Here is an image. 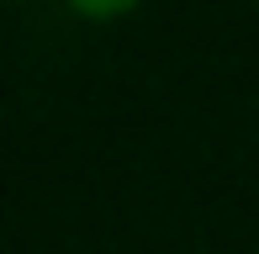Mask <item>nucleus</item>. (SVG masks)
<instances>
[{"instance_id": "1", "label": "nucleus", "mask_w": 259, "mask_h": 254, "mask_svg": "<svg viewBox=\"0 0 259 254\" xmlns=\"http://www.w3.org/2000/svg\"><path fill=\"white\" fill-rule=\"evenodd\" d=\"M69 6H74L79 16H90V21H116V16H127L138 0H69Z\"/></svg>"}]
</instances>
